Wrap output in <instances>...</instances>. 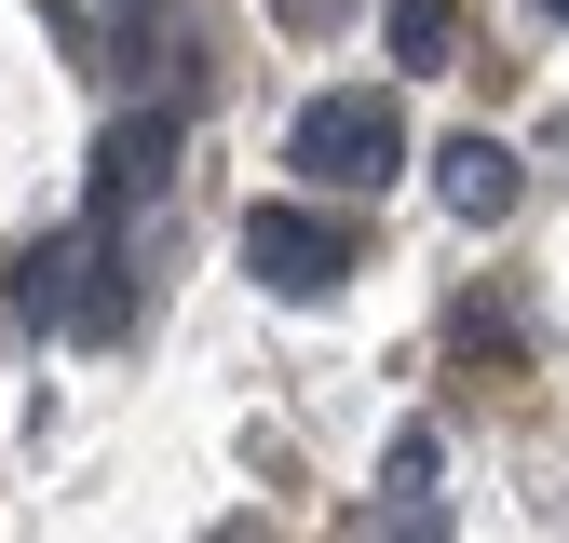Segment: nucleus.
Returning <instances> with one entry per match:
<instances>
[{"mask_svg":"<svg viewBox=\"0 0 569 543\" xmlns=\"http://www.w3.org/2000/svg\"><path fill=\"white\" fill-rule=\"evenodd\" d=\"M284 164H299L326 204H380L407 177V122H393V96H312L299 122H284Z\"/></svg>","mask_w":569,"mask_h":543,"instance_id":"1","label":"nucleus"},{"mask_svg":"<svg viewBox=\"0 0 569 543\" xmlns=\"http://www.w3.org/2000/svg\"><path fill=\"white\" fill-rule=\"evenodd\" d=\"M244 272H258L271 299H339L352 231L326 218V204H244Z\"/></svg>","mask_w":569,"mask_h":543,"instance_id":"2","label":"nucleus"},{"mask_svg":"<svg viewBox=\"0 0 569 543\" xmlns=\"http://www.w3.org/2000/svg\"><path fill=\"white\" fill-rule=\"evenodd\" d=\"M516 190H529V164L502 150V136H475V122H461L448 150H435V204H448L461 231H502V218H516Z\"/></svg>","mask_w":569,"mask_h":543,"instance_id":"3","label":"nucleus"},{"mask_svg":"<svg viewBox=\"0 0 569 543\" xmlns=\"http://www.w3.org/2000/svg\"><path fill=\"white\" fill-rule=\"evenodd\" d=\"M163 164H177V122H163V109H150V122H109V136H96V204H82V218H96V231H136V204L163 190Z\"/></svg>","mask_w":569,"mask_h":543,"instance_id":"4","label":"nucleus"},{"mask_svg":"<svg viewBox=\"0 0 569 543\" xmlns=\"http://www.w3.org/2000/svg\"><path fill=\"white\" fill-rule=\"evenodd\" d=\"M380 28H393V68H407V82H435V68L461 55V0H393Z\"/></svg>","mask_w":569,"mask_h":543,"instance_id":"5","label":"nucleus"},{"mask_svg":"<svg viewBox=\"0 0 569 543\" xmlns=\"http://www.w3.org/2000/svg\"><path fill=\"white\" fill-rule=\"evenodd\" d=\"M367 543H448V503H435V490H393V516H380Z\"/></svg>","mask_w":569,"mask_h":543,"instance_id":"6","label":"nucleus"},{"mask_svg":"<svg viewBox=\"0 0 569 543\" xmlns=\"http://www.w3.org/2000/svg\"><path fill=\"white\" fill-rule=\"evenodd\" d=\"M380 475H393V490H435V422H407V435H393V462H380Z\"/></svg>","mask_w":569,"mask_h":543,"instance_id":"7","label":"nucleus"},{"mask_svg":"<svg viewBox=\"0 0 569 543\" xmlns=\"http://www.w3.org/2000/svg\"><path fill=\"white\" fill-rule=\"evenodd\" d=\"M271 14H284V41H326V28L352 14V0H271Z\"/></svg>","mask_w":569,"mask_h":543,"instance_id":"8","label":"nucleus"},{"mask_svg":"<svg viewBox=\"0 0 569 543\" xmlns=\"http://www.w3.org/2000/svg\"><path fill=\"white\" fill-rule=\"evenodd\" d=\"M542 14H569V0H542Z\"/></svg>","mask_w":569,"mask_h":543,"instance_id":"9","label":"nucleus"}]
</instances>
